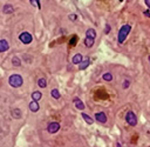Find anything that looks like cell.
I'll list each match as a JSON object with an SVG mask.
<instances>
[{"mask_svg":"<svg viewBox=\"0 0 150 147\" xmlns=\"http://www.w3.org/2000/svg\"><path fill=\"white\" fill-rule=\"evenodd\" d=\"M130 31H131L130 25H128V24L127 25H123L119 31V34H117V41H119L120 44H123L124 40L127 39V37L129 35V33H130Z\"/></svg>","mask_w":150,"mask_h":147,"instance_id":"cell-1","label":"cell"},{"mask_svg":"<svg viewBox=\"0 0 150 147\" xmlns=\"http://www.w3.org/2000/svg\"><path fill=\"white\" fill-rule=\"evenodd\" d=\"M8 82H9V85H11L12 87H20V86L22 85L23 80H22V77H21V75H19V74H13V75L9 77Z\"/></svg>","mask_w":150,"mask_h":147,"instance_id":"cell-2","label":"cell"},{"mask_svg":"<svg viewBox=\"0 0 150 147\" xmlns=\"http://www.w3.org/2000/svg\"><path fill=\"white\" fill-rule=\"evenodd\" d=\"M126 121L127 124H129L130 126H136L137 125V118H136V114H135L133 111H129L126 114Z\"/></svg>","mask_w":150,"mask_h":147,"instance_id":"cell-3","label":"cell"},{"mask_svg":"<svg viewBox=\"0 0 150 147\" xmlns=\"http://www.w3.org/2000/svg\"><path fill=\"white\" fill-rule=\"evenodd\" d=\"M19 39H20V41H21V43L22 44H31L32 43V35L29 34V33H28V32H22V33H21V34L19 35Z\"/></svg>","mask_w":150,"mask_h":147,"instance_id":"cell-4","label":"cell"},{"mask_svg":"<svg viewBox=\"0 0 150 147\" xmlns=\"http://www.w3.org/2000/svg\"><path fill=\"white\" fill-rule=\"evenodd\" d=\"M60 129V124L59 122H50L48 125V127H47V131L49 132V133H56V132Z\"/></svg>","mask_w":150,"mask_h":147,"instance_id":"cell-5","label":"cell"},{"mask_svg":"<svg viewBox=\"0 0 150 147\" xmlns=\"http://www.w3.org/2000/svg\"><path fill=\"white\" fill-rule=\"evenodd\" d=\"M95 119H96V121L101 122V124H106V122H107V115H106L104 112L96 113V114H95Z\"/></svg>","mask_w":150,"mask_h":147,"instance_id":"cell-6","label":"cell"},{"mask_svg":"<svg viewBox=\"0 0 150 147\" xmlns=\"http://www.w3.org/2000/svg\"><path fill=\"white\" fill-rule=\"evenodd\" d=\"M89 64H90V60H89V58L87 57V58H85L80 64H79V70H81V71L86 70V68L89 66Z\"/></svg>","mask_w":150,"mask_h":147,"instance_id":"cell-7","label":"cell"},{"mask_svg":"<svg viewBox=\"0 0 150 147\" xmlns=\"http://www.w3.org/2000/svg\"><path fill=\"white\" fill-rule=\"evenodd\" d=\"M8 48H9V45H8L7 40H5V39L0 40V52H5V51H7Z\"/></svg>","mask_w":150,"mask_h":147,"instance_id":"cell-8","label":"cell"},{"mask_svg":"<svg viewBox=\"0 0 150 147\" xmlns=\"http://www.w3.org/2000/svg\"><path fill=\"white\" fill-rule=\"evenodd\" d=\"M74 104H75V107H76L77 109H80V111L85 109V104H83L79 98H75V99H74Z\"/></svg>","mask_w":150,"mask_h":147,"instance_id":"cell-9","label":"cell"},{"mask_svg":"<svg viewBox=\"0 0 150 147\" xmlns=\"http://www.w3.org/2000/svg\"><path fill=\"white\" fill-rule=\"evenodd\" d=\"M83 60V57L80 54V53H77V54H75L73 57V59H72V62H73L74 65H79L81 61Z\"/></svg>","mask_w":150,"mask_h":147,"instance_id":"cell-10","label":"cell"},{"mask_svg":"<svg viewBox=\"0 0 150 147\" xmlns=\"http://www.w3.org/2000/svg\"><path fill=\"white\" fill-rule=\"evenodd\" d=\"M2 12H4L5 14H11V13H13L14 12V8H13V6L9 4H6L4 6V8H2Z\"/></svg>","mask_w":150,"mask_h":147,"instance_id":"cell-11","label":"cell"},{"mask_svg":"<svg viewBox=\"0 0 150 147\" xmlns=\"http://www.w3.org/2000/svg\"><path fill=\"white\" fill-rule=\"evenodd\" d=\"M39 108H40V106H39L38 101L33 100V101L31 102V104H29V109H31L32 112H38Z\"/></svg>","mask_w":150,"mask_h":147,"instance_id":"cell-12","label":"cell"},{"mask_svg":"<svg viewBox=\"0 0 150 147\" xmlns=\"http://www.w3.org/2000/svg\"><path fill=\"white\" fill-rule=\"evenodd\" d=\"M94 40H95L94 38H90V37H86V39H85V45H86L87 47H92L93 45H94Z\"/></svg>","mask_w":150,"mask_h":147,"instance_id":"cell-13","label":"cell"},{"mask_svg":"<svg viewBox=\"0 0 150 147\" xmlns=\"http://www.w3.org/2000/svg\"><path fill=\"white\" fill-rule=\"evenodd\" d=\"M86 37H90V38H96V32H95V30L94 28H89V30H87V32H86Z\"/></svg>","mask_w":150,"mask_h":147,"instance_id":"cell-14","label":"cell"},{"mask_svg":"<svg viewBox=\"0 0 150 147\" xmlns=\"http://www.w3.org/2000/svg\"><path fill=\"white\" fill-rule=\"evenodd\" d=\"M82 118H83L86 122H87V124H89V125H92L93 122H94V120H93L92 118L88 115V114H86V113H82Z\"/></svg>","mask_w":150,"mask_h":147,"instance_id":"cell-15","label":"cell"},{"mask_svg":"<svg viewBox=\"0 0 150 147\" xmlns=\"http://www.w3.org/2000/svg\"><path fill=\"white\" fill-rule=\"evenodd\" d=\"M41 97H42V94L40 92H33V94H32V98H33V100H35V101H39L40 99H41Z\"/></svg>","mask_w":150,"mask_h":147,"instance_id":"cell-16","label":"cell"},{"mask_svg":"<svg viewBox=\"0 0 150 147\" xmlns=\"http://www.w3.org/2000/svg\"><path fill=\"white\" fill-rule=\"evenodd\" d=\"M38 85L41 87V88H45L47 86V81H46V79L45 78H41V79H39L38 80Z\"/></svg>","mask_w":150,"mask_h":147,"instance_id":"cell-17","label":"cell"},{"mask_svg":"<svg viewBox=\"0 0 150 147\" xmlns=\"http://www.w3.org/2000/svg\"><path fill=\"white\" fill-rule=\"evenodd\" d=\"M12 115H13V118H15V119H19L20 116H21V112H20V109L15 108L12 111Z\"/></svg>","mask_w":150,"mask_h":147,"instance_id":"cell-18","label":"cell"},{"mask_svg":"<svg viewBox=\"0 0 150 147\" xmlns=\"http://www.w3.org/2000/svg\"><path fill=\"white\" fill-rule=\"evenodd\" d=\"M12 64H13V66H16V67H19V66L21 65V60H20L18 57H14V58L12 59Z\"/></svg>","mask_w":150,"mask_h":147,"instance_id":"cell-19","label":"cell"},{"mask_svg":"<svg viewBox=\"0 0 150 147\" xmlns=\"http://www.w3.org/2000/svg\"><path fill=\"white\" fill-rule=\"evenodd\" d=\"M50 94H52V97H53L54 99H60V92H59L58 89H52Z\"/></svg>","mask_w":150,"mask_h":147,"instance_id":"cell-20","label":"cell"},{"mask_svg":"<svg viewBox=\"0 0 150 147\" xmlns=\"http://www.w3.org/2000/svg\"><path fill=\"white\" fill-rule=\"evenodd\" d=\"M102 78H103V80H106V81H112L113 80L112 73H104L103 75H102Z\"/></svg>","mask_w":150,"mask_h":147,"instance_id":"cell-21","label":"cell"},{"mask_svg":"<svg viewBox=\"0 0 150 147\" xmlns=\"http://www.w3.org/2000/svg\"><path fill=\"white\" fill-rule=\"evenodd\" d=\"M31 4L33 5V6H35V7L41 8V5H40V1H39V0H31Z\"/></svg>","mask_w":150,"mask_h":147,"instance_id":"cell-22","label":"cell"},{"mask_svg":"<svg viewBox=\"0 0 150 147\" xmlns=\"http://www.w3.org/2000/svg\"><path fill=\"white\" fill-rule=\"evenodd\" d=\"M76 41H77V37H73V38H72V40H70L69 45H70V46H74V45L76 44Z\"/></svg>","mask_w":150,"mask_h":147,"instance_id":"cell-23","label":"cell"},{"mask_svg":"<svg viewBox=\"0 0 150 147\" xmlns=\"http://www.w3.org/2000/svg\"><path fill=\"white\" fill-rule=\"evenodd\" d=\"M129 84H130V82H129V80H124V81H123V88L124 89L128 88V87H129Z\"/></svg>","mask_w":150,"mask_h":147,"instance_id":"cell-24","label":"cell"},{"mask_svg":"<svg viewBox=\"0 0 150 147\" xmlns=\"http://www.w3.org/2000/svg\"><path fill=\"white\" fill-rule=\"evenodd\" d=\"M76 18H77L76 14H69V19L70 20H73L74 21V20H76Z\"/></svg>","mask_w":150,"mask_h":147,"instance_id":"cell-25","label":"cell"},{"mask_svg":"<svg viewBox=\"0 0 150 147\" xmlns=\"http://www.w3.org/2000/svg\"><path fill=\"white\" fill-rule=\"evenodd\" d=\"M109 32H110V26H109V25H106V31H104V33L108 34Z\"/></svg>","mask_w":150,"mask_h":147,"instance_id":"cell-26","label":"cell"},{"mask_svg":"<svg viewBox=\"0 0 150 147\" xmlns=\"http://www.w3.org/2000/svg\"><path fill=\"white\" fill-rule=\"evenodd\" d=\"M144 16L148 17V18H150V11H144Z\"/></svg>","mask_w":150,"mask_h":147,"instance_id":"cell-27","label":"cell"},{"mask_svg":"<svg viewBox=\"0 0 150 147\" xmlns=\"http://www.w3.org/2000/svg\"><path fill=\"white\" fill-rule=\"evenodd\" d=\"M144 3H146V5L149 7V10H150V0H144Z\"/></svg>","mask_w":150,"mask_h":147,"instance_id":"cell-28","label":"cell"},{"mask_svg":"<svg viewBox=\"0 0 150 147\" xmlns=\"http://www.w3.org/2000/svg\"><path fill=\"white\" fill-rule=\"evenodd\" d=\"M148 59H149V62H150V55H149V58H148Z\"/></svg>","mask_w":150,"mask_h":147,"instance_id":"cell-29","label":"cell"}]
</instances>
